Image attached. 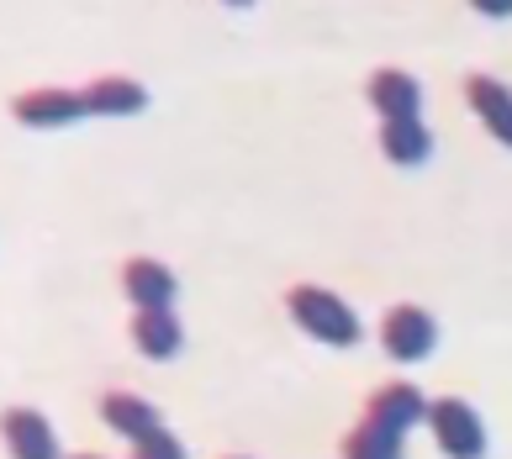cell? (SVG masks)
<instances>
[{
    "instance_id": "14",
    "label": "cell",
    "mask_w": 512,
    "mask_h": 459,
    "mask_svg": "<svg viewBox=\"0 0 512 459\" xmlns=\"http://www.w3.org/2000/svg\"><path fill=\"white\" fill-rule=\"evenodd\" d=\"M344 459H402V433H386L375 423H359L344 438Z\"/></svg>"
},
{
    "instance_id": "2",
    "label": "cell",
    "mask_w": 512,
    "mask_h": 459,
    "mask_svg": "<svg viewBox=\"0 0 512 459\" xmlns=\"http://www.w3.org/2000/svg\"><path fill=\"white\" fill-rule=\"evenodd\" d=\"M428 428H433V438H439V449L449 459H481L486 454V428H481L476 407L460 396L428 401Z\"/></svg>"
},
{
    "instance_id": "3",
    "label": "cell",
    "mask_w": 512,
    "mask_h": 459,
    "mask_svg": "<svg viewBox=\"0 0 512 459\" xmlns=\"http://www.w3.org/2000/svg\"><path fill=\"white\" fill-rule=\"evenodd\" d=\"M439 343V322H433L423 306H391L381 322V349L396 359V365H417V359L433 354Z\"/></svg>"
},
{
    "instance_id": "9",
    "label": "cell",
    "mask_w": 512,
    "mask_h": 459,
    "mask_svg": "<svg viewBox=\"0 0 512 459\" xmlns=\"http://www.w3.org/2000/svg\"><path fill=\"white\" fill-rule=\"evenodd\" d=\"M465 106L481 117V127L491 138L512 148V90L502 80H491V74H465Z\"/></svg>"
},
{
    "instance_id": "16",
    "label": "cell",
    "mask_w": 512,
    "mask_h": 459,
    "mask_svg": "<svg viewBox=\"0 0 512 459\" xmlns=\"http://www.w3.org/2000/svg\"><path fill=\"white\" fill-rule=\"evenodd\" d=\"M481 16H512V0H470Z\"/></svg>"
},
{
    "instance_id": "1",
    "label": "cell",
    "mask_w": 512,
    "mask_h": 459,
    "mask_svg": "<svg viewBox=\"0 0 512 459\" xmlns=\"http://www.w3.org/2000/svg\"><path fill=\"white\" fill-rule=\"evenodd\" d=\"M286 312L296 317L301 333H312L317 343H328V349H354L359 338V317L349 301H338V291L328 285H291L286 291Z\"/></svg>"
},
{
    "instance_id": "7",
    "label": "cell",
    "mask_w": 512,
    "mask_h": 459,
    "mask_svg": "<svg viewBox=\"0 0 512 459\" xmlns=\"http://www.w3.org/2000/svg\"><path fill=\"white\" fill-rule=\"evenodd\" d=\"M423 417H428V401L417 386H407V380H391V386L370 391V401H365V423L386 428V433H407V428L423 423Z\"/></svg>"
},
{
    "instance_id": "12",
    "label": "cell",
    "mask_w": 512,
    "mask_h": 459,
    "mask_svg": "<svg viewBox=\"0 0 512 459\" xmlns=\"http://www.w3.org/2000/svg\"><path fill=\"white\" fill-rule=\"evenodd\" d=\"M132 343H138V354H143V359H154V365L175 359V354H180V343H185L175 306H164V312H138V317H132Z\"/></svg>"
},
{
    "instance_id": "10",
    "label": "cell",
    "mask_w": 512,
    "mask_h": 459,
    "mask_svg": "<svg viewBox=\"0 0 512 459\" xmlns=\"http://www.w3.org/2000/svg\"><path fill=\"white\" fill-rule=\"evenodd\" d=\"M365 95H370V106L381 111V122H391V117H417V111H423V85H417L407 69H391V64L370 74Z\"/></svg>"
},
{
    "instance_id": "4",
    "label": "cell",
    "mask_w": 512,
    "mask_h": 459,
    "mask_svg": "<svg viewBox=\"0 0 512 459\" xmlns=\"http://www.w3.org/2000/svg\"><path fill=\"white\" fill-rule=\"evenodd\" d=\"M0 438H6L11 459H64L59 433H53L48 417L32 412V407H6L0 412Z\"/></svg>"
},
{
    "instance_id": "18",
    "label": "cell",
    "mask_w": 512,
    "mask_h": 459,
    "mask_svg": "<svg viewBox=\"0 0 512 459\" xmlns=\"http://www.w3.org/2000/svg\"><path fill=\"white\" fill-rule=\"evenodd\" d=\"M74 459H106V454H74Z\"/></svg>"
},
{
    "instance_id": "8",
    "label": "cell",
    "mask_w": 512,
    "mask_h": 459,
    "mask_svg": "<svg viewBox=\"0 0 512 459\" xmlns=\"http://www.w3.org/2000/svg\"><path fill=\"white\" fill-rule=\"evenodd\" d=\"M122 291H127V301L138 306V312H164V306H175L180 280L159 259H127L122 264Z\"/></svg>"
},
{
    "instance_id": "11",
    "label": "cell",
    "mask_w": 512,
    "mask_h": 459,
    "mask_svg": "<svg viewBox=\"0 0 512 459\" xmlns=\"http://www.w3.org/2000/svg\"><path fill=\"white\" fill-rule=\"evenodd\" d=\"M101 423H106L111 433H122L127 444H138V438H148L154 428H164L154 401H148V396H132V391H106V396H101Z\"/></svg>"
},
{
    "instance_id": "13",
    "label": "cell",
    "mask_w": 512,
    "mask_h": 459,
    "mask_svg": "<svg viewBox=\"0 0 512 459\" xmlns=\"http://www.w3.org/2000/svg\"><path fill=\"white\" fill-rule=\"evenodd\" d=\"M381 153L391 164L412 169L433 153V132L423 127V117H391V122H381Z\"/></svg>"
},
{
    "instance_id": "5",
    "label": "cell",
    "mask_w": 512,
    "mask_h": 459,
    "mask_svg": "<svg viewBox=\"0 0 512 459\" xmlns=\"http://www.w3.org/2000/svg\"><path fill=\"white\" fill-rule=\"evenodd\" d=\"M74 95H80L85 117H132V111L148 106V90L132 74H96V80H85Z\"/></svg>"
},
{
    "instance_id": "15",
    "label": "cell",
    "mask_w": 512,
    "mask_h": 459,
    "mask_svg": "<svg viewBox=\"0 0 512 459\" xmlns=\"http://www.w3.org/2000/svg\"><path fill=\"white\" fill-rule=\"evenodd\" d=\"M132 459H185V444L169 428H154L148 438H138L132 444Z\"/></svg>"
},
{
    "instance_id": "6",
    "label": "cell",
    "mask_w": 512,
    "mask_h": 459,
    "mask_svg": "<svg viewBox=\"0 0 512 459\" xmlns=\"http://www.w3.org/2000/svg\"><path fill=\"white\" fill-rule=\"evenodd\" d=\"M11 117L22 122V127H74L85 111H80V95H74V90L37 85V90H22L11 101Z\"/></svg>"
},
{
    "instance_id": "17",
    "label": "cell",
    "mask_w": 512,
    "mask_h": 459,
    "mask_svg": "<svg viewBox=\"0 0 512 459\" xmlns=\"http://www.w3.org/2000/svg\"><path fill=\"white\" fill-rule=\"evenodd\" d=\"M222 6H254V0H222Z\"/></svg>"
}]
</instances>
